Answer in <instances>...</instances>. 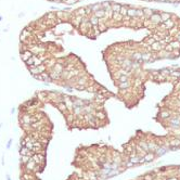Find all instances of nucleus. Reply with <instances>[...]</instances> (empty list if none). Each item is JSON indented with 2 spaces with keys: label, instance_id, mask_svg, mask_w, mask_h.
I'll return each instance as SVG.
<instances>
[{
  "label": "nucleus",
  "instance_id": "f257e3e1",
  "mask_svg": "<svg viewBox=\"0 0 180 180\" xmlns=\"http://www.w3.org/2000/svg\"><path fill=\"white\" fill-rule=\"evenodd\" d=\"M28 71H29V73H31L33 76L39 75V74H41V73L47 71V66H46V64H40L39 66H31V67H28Z\"/></svg>",
  "mask_w": 180,
  "mask_h": 180
},
{
  "label": "nucleus",
  "instance_id": "f03ea898",
  "mask_svg": "<svg viewBox=\"0 0 180 180\" xmlns=\"http://www.w3.org/2000/svg\"><path fill=\"white\" fill-rule=\"evenodd\" d=\"M149 20L152 24H155V25H160V24H162V18H161L160 13H153V14L150 16Z\"/></svg>",
  "mask_w": 180,
  "mask_h": 180
},
{
  "label": "nucleus",
  "instance_id": "7ed1b4c3",
  "mask_svg": "<svg viewBox=\"0 0 180 180\" xmlns=\"http://www.w3.org/2000/svg\"><path fill=\"white\" fill-rule=\"evenodd\" d=\"M34 77L36 78V79H39V80H42V81H48V83L52 81V80H51V78H50L49 73H47V72H43V73H41V74H39V75H35Z\"/></svg>",
  "mask_w": 180,
  "mask_h": 180
},
{
  "label": "nucleus",
  "instance_id": "20e7f679",
  "mask_svg": "<svg viewBox=\"0 0 180 180\" xmlns=\"http://www.w3.org/2000/svg\"><path fill=\"white\" fill-rule=\"evenodd\" d=\"M42 150V145H41V142H39L38 140L34 141L33 142V149L32 151L34 152V153H40V151Z\"/></svg>",
  "mask_w": 180,
  "mask_h": 180
},
{
  "label": "nucleus",
  "instance_id": "39448f33",
  "mask_svg": "<svg viewBox=\"0 0 180 180\" xmlns=\"http://www.w3.org/2000/svg\"><path fill=\"white\" fill-rule=\"evenodd\" d=\"M33 55H34V54H33V52L29 50V49H28V50L22 51V52H21V58H22V60H23L24 62H26L28 59H31Z\"/></svg>",
  "mask_w": 180,
  "mask_h": 180
},
{
  "label": "nucleus",
  "instance_id": "423d86ee",
  "mask_svg": "<svg viewBox=\"0 0 180 180\" xmlns=\"http://www.w3.org/2000/svg\"><path fill=\"white\" fill-rule=\"evenodd\" d=\"M163 48H164V47L161 45L160 41H155V42H153L151 45V50L154 51V52H160L161 50H163Z\"/></svg>",
  "mask_w": 180,
  "mask_h": 180
},
{
  "label": "nucleus",
  "instance_id": "0eeeda50",
  "mask_svg": "<svg viewBox=\"0 0 180 180\" xmlns=\"http://www.w3.org/2000/svg\"><path fill=\"white\" fill-rule=\"evenodd\" d=\"M89 22H90V24L92 25V27H95V26L99 25V23L101 22V20H100V18H98L94 14H92V15L89 16Z\"/></svg>",
  "mask_w": 180,
  "mask_h": 180
},
{
  "label": "nucleus",
  "instance_id": "6e6552de",
  "mask_svg": "<svg viewBox=\"0 0 180 180\" xmlns=\"http://www.w3.org/2000/svg\"><path fill=\"white\" fill-rule=\"evenodd\" d=\"M164 26H165V28H166V31H169V29H171V28H174V27L176 26V23H175V21H173L171 18H169V20H167L166 22H164Z\"/></svg>",
  "mask_w": 180,
  "mask_h": 180
},
{
  "label": "nucleus",
  "instance_id": "1a4fd4ad",
  "mask_svg": "<svg viewBox=\"0 0 180 180\" xmlns=\"http://www.w3.org/2000/svg\"><path fill=\"white\" fill-rule=\"evenodd\" d=\"M20 154H21V155H27V156H31V157H32V155L34 154V152H33L32 150L27 149L26 146H21V149H20Z\"/></svg>",
  "mask_w": 180,
  "mask_h": 180
},
{
  "label": "nucleus",
  "instance_id": "9d476101",
  "mask_svg": "<svg viewBox=\"0 0 180 180\" xmlns=\"http://www.w3.org/2000/svg\"><path fill=\"white\" fill-rule=\"evenodd\" d=\"M170 145V148L171 149H177V148H179L180 146V139L179 138H175V139H173V140H170L169 141V143H168Z\"/></svg>",
  "mask_w": 180,
  "mask_h": 180
},
{
  "label": "nucleus",
  "instance_id": "9b49d317",
  "mask_svg": "<svg viewBox=\"0 0 180 180\" xmlns=\"http://www.w3.org/2000/svg\"><path fill=\"white\" fill-rule=\"evenodd\" d=\"M49 75H50L51 80H59V79H61V73L56 72V71H54V70H52V72H51V73H49Z\"/></svg>",
  "mask_w": 180,
  "mask_h": 180
},
{
  "label": "nucleus",
  "instance_id": "f8f14e48",
  "mask_svg": "<svg viewBox=\"0 0 180 180\" xmlns=\"http://www.w3.org/2000/svg\"><path fill=\"white\" fill-rule=\"evenodd\" d=\"M127 16H129L130 18H137V9H136V8H128Z\"/></svg>",
  "mask_w": 180,
  "mask_h": 180
},
{
  "label": "nucleus",
  "instance_id": "ddd939ff",
  "mask_svg": "<svg viewBox=\"0 0 180 180\" xmlns=\"http://www.w3.org/2000/svg\"><path fill=\"white\" fill-rule=\"evenodd\" d=\"M122 8V4L119 3H114V2H111V9L113 11V13H119Z\"/></svg>",
  "mask_w": 180,
  "mask_h": 180
},
{
  "label": "nucleus",
  "instance_id": "4468645a",
  "mask_svg": "<svg viewBox=\"0 0 180 180\" xmlns=\"http://www.w3.org/2000/svg\"><path fill=\"white\" fill-rule=\"evenodd\" d=\"M74 15H80V16H83V18H85V16H88V15H87V13H86L85 8H79V9L75 10L74 11Z\"/></svg>",
  "mask_w": 180,
  "mask_h": 180
},
{
  "label": "nucleus",
  "instance_id": "2eb2a0df",
  "mask_svg": "<svg viewBox=\"0 0 180 180\" xmlns=\"http://www.w3.org/2000/svg\"><path fill=\"white\" fill-rule=\"evenodd\" d=\"M36 165H37L36 163H35L34 161L31 159V161H29V162L25 165V168H26L27 170H35V168H36Z\"/></svg>",
  "mask_w": 180,
  "mask_h": 180
},
{
  "label": "nucleus",
  "instance_id": "dca6fc26",
  "mask_svg": "<svg viewBox=\"0 0 180 180\" xmlns=\"http://www.w3.org/2000/svg\"><path fill=\"white\" fill-rule=\"evenodd\" d=\"M160 15H161V18H162V23H164V22H166L171 18V14L168 12H160Z\"/></svg>",
  "mask_w": 180,
  "mask_h": 180
},
{
  "label": "nucleus",
  "instance_id": "f3484780",
  "mask_svg": "<svg viewBox=\"0 0 180 180\" xmlns=\"http://www.w3.org/2000/svg\"><path fill=\"white\" fill-rule=\"evenodd\" d=\"M93 14L97 16L98 18H100V20H102V18H105V11L103 10V9H100V10H98V11H95V12L93 13Z\"/></svg>",
  "mask_w": 180,
  "mask_h": 180
},
{
  "label": "nucleus",
  "instance_id": "a211bd4d",
  "mask_svg": "<svg viewBox=\"0 0 180 180\" xmlns=\"http://www.w3.org/2000/svg\"><path fill=\"white\" fill-rule=\"evenodd\" d=\"M143 13H144L143 18H148V20H149L150 16H151L154 13V11L152 10V9H149V8H144V9H143Z\"/></svg>",
  "mask_w": 180,
  "mask_h": 180
},
{
  "label": "nucleus",
  "instance_id": "6ab92c4d",
  "mask_svg": "<svg viewBox=\"0 0 180 180\" xmlns=\"http://www.w3.org/2000/svg\"><path fill=\"white\" fill-rule=\"evenodd\" d=\"M56 106H58V108L62 112V113H65V112L67 111V108H66V105H65V103L63 102V101H62V102H58V103H56Z\"/></svg>",
  "mask_w": 180,
  "mask_h": 180
},
{
  "label": "nucleus",
  "instance_id": "aec40b11",
  "mask_svg": "<svg viewBox=\"0 0 180 180\" xmlns=\"http://www.w3.org/2000/svg\"><path fill=\"white\" fill-rule=\"evenodd\" d=\"M123 18H124V16L121 13H113V15H112V20L116 21V22H122Z\"/></svg>",
  "mask_w": 180,
  "mask_h": 180
},
{
  "label": "nucleus",
  "instance_id": "412c9836",
  "mask_svg": "<svg viewBox=\"0 0 180 180\" xmlns=\"http://www.w3.org/2000/svg\"><path fill=\"white\" fill-rule=\"evenodd\" d=\"M151 58H152L151 53H141V61L149 62V61H151Z\"/></svg>",
  "mask_w": 180,
  "mask_h": 180
},
{
  "label": "nucleus",
  "instance_id": "4be33fe9",
  "mask_svg": "<svg viewBox=\"0 0 180 180\" xmlns=\"http://www.w3.org/2000/svg\"><path fill=\"white\" fill-rule=\"evenodd\" d=\"M154 157H155V153H154V152H152V153L148 152L146 155L144 156V161H145V162H151V161H153Z\"/></svg>",
  "mask_w": 180,
  "mask_h": 180
},
{
  "label": "nucleus",
  "instance_id": "5701e85b",
  "mask_svg": "<svg viewBox=\"0 0 180 180\" xmlns=\"http://www.w3.org/2000/svg\"><path fill=\"white\" fill-rule=\"evenodd\" d=\"M37 97L39 100H47L48 99V92H45V91H40L37 93Z\"/></svg>",
  "mask_w": 180,
  "mask_h": 180
},
{
  "label": "nucleus",
  "instance_id": "b1692460",
  "mask_svg": "<svg viewBox=\"0 0 180 180\" xmlns=\"http://www.w3.org/2000/svg\"><path fill=\"white\" fill-rule=\"evenodd\" d=\"M45 18H47V20L54 21V20H56V13H55V12H49L48 14L45 15Z\"/></svg>",
  "mask_w": 180,
  "mask_h": 180
},
{
  "label": "nucleus",
  "instance_id": "393cba45",
  "mask_svg": "<svg viewBox=\"0 0 180 180\" xmlns=\"http://www.w3.org/2000/svg\"><path fill=\"white\" fill-rule=\"evenodd\" d=\"M129 86H130L129 80H128V81H125V83H119V84H118V88L121 89V90H124V89L129 88Z\"/></svg>",
  "mask_w": 180,
  "mask_h": 180
},
{
  "label": "nucleus",
  "instance_id": "a878e982",
  "mask_svg": "<svg viewBox=\"0 0 180 180\" xmlns=\"http://www.w3.org/2000/svg\"><path fill=\"white\" fill-rule=\"evenodd\" d=\"M169 45L173 47V49H177V50H180V42L177 41L176 39H174L173 41L169 42Z\"/></svg>",
  "mask_w": 180,
  "mask_h": 180
},
{
  "label": "nucleus",
  "instance_id": "bb28decb",
  "mask_svg": "<svg viewBox=\"0 0 180 180\" xmlns=\"http://www.w3.org/2000/svg\"><path fill=\"white\" fill-rule=\"evenodd\" d=\"M95 117H97L99 121H103V119H105V114L103 113V112H101V111H98V112H95Z\"/></svg>",
  "mask_w": 180,
  "mask_h": 180
},
{
  "label": "nucleus",
  "instance_id": "cd10ccee",
  "mask_svg": "<svg viewBox=\"0 0 180 180\" xmlns=\"http://www.w3.org/2000/svg\"><path fill=\"white\" fill-rule=\"evenodd\" d=\"M31 159H32V157L31 156H27V155H21V163H22V164H24V165H26L27 163L31 161Z\"/></svg>",
  "mask_w": 180,
  "mask_h": 180
},
{
  "label": "nucleus",
  "instance_id": "c85d7f7f",
  "mask_svg": "<svg viewBox=\"0 0 180 180\" xmlns=\"http://www.w3.org/2000/svg\"><path fill=\"white\" fill-rule=\"evenodd\" d=\"M128 8H129V7H127V5H123V4H122V8H121V11H119V13H121L123 16H126V15H127Z\"/></svg>",
  "mask_w": 180,
  "mask_h": 180
},
{
  "label": "nucleus",
  "instance_id": "c756f323",
  "mask_svg": "<svg viewBox=\"0 0 180 180\" xmlns=\"http://www.w3.org/2000/svg\"><path fill=\"white\" fill-rule=\"evenodd\" d=\"M102 9V5H101V3H94L91 5V10H92V13H94L95 11Z\"/></svg>",
  "mask_w": 180,
  "mask_h": 180
},
{
  "label": "nucleus",
  "instance_id": "7c9ffc66",
  "mask_svg": "<svg viewBox=\"0 0 180 180\" xmlns=\"http://www.w3.org/2000/svg\"><path fill=\"white\" fill-rule=\"evenodd\" d=\"M73 87H74L75 89H77L78 91H84V90H85L87 87L86 86H84V85H79V84H74V85H73Z\"/></svg>",
  "mask_w": 180,
  "mask_h": 180
},
{
  "label": "nucleus",
  "instance_id": "2f4dec72",
  "mask_svg": "<svg viewBox=\"0 0 180 180\" xmlns=\"http://www.w3.org/2000/svg\"><path fill=\"white\" fill-rule=\"evenodd\" d=\"M160 116H161V118H163V119L169 118V117H170V113L168 111H165V112H162V113L160 114Z\"/></svg>",
  "mask_w": 180,
  "mask_h": 180
},
{
  "label": "nucleus",
  "instance_id": "473e14b6",
  "mask_svg": "<svg viewBox=\"0 0 180 180\" xmlns=\"http://www.w3.org/2000/svg\"><path fill=\"white\" fill-rule=\"evenodd\" d=\"M164 50L166 51V52H168V53H171L174 51V49H173V47H171V46L169 45V43H168V45H166V46H164Z\"/></svg>",
  "mask_w": 180,
  "mask_h": 180
},
{
  "label": "nucleus",
  "instance_id": "72a5a7b5",
  "mask_svg": "<svg viewBox=\"0 0 180 180\" xmlns=\"http://www.w3.org/2000/svg\"><path fill=\"white\" fill-rule=\"evenodd\" d=\"M132 59L135 60V61H141V53H138V52L133 53L132 54Z\"/></svg>",
  "mask_w": 180,
  "mask_h": 180
},
{
  "label": "nucleus",
  "instance_id": "f704fd0d",
  "mask_svg": "<svg viewBox=\"0 0 180 180\" xmlns=\"http://www.w3.org/2000/svg\"><path fill=\"white\" fill-rule=\"evenodd\" d=\"M63 2H65L67 5H73V4L77 3L78 0H63Z\"/></svg>",
  "mask_w": 180,
  "mask_h": 180
},
{
  "label": "nucleus",
  "instance_id": "c9c22d12",
  "mask_svg": "<svg viewBox=\"0 0 180 180\" xmlns=\"http://www.w3.org/2000/svg\"><path fill=\"white\" fill-rule=\"evenodd\" d=\"M98 27H99L100 32H103V31H105V29H106V25H105L104 23H103L102 21H101L100 23H99V25H98Z\"/></svg>",
  "mask_w": 180,
  "mask_h": 180
},
{
  "label": "nucleus",
  "instance_id": "e433bc0d",
  "mask_svg": "<svg viewBox=\"0 0 180 180\" xmlns=\"http://www.w3.org/2000/svg\"><path fill=\"white\" fill-rule=\"evenodd\" d=\"M144 13H143V9H137V18H143Z\"/></svg>",
  "mask_w": 180,
  "mask_h": 180
},
{
  "label": "nucleus",
  "instance_id": "4c0bfd02",
  "mask_svg": "<svg viewBox=\"0 0 180 180\" xmlns=\"http://www.w3.org/2000/svg\"><path fill=\"white\" fill-rule=\"evenodd\" d=\"M22 180H32V175H29V174H23Z\"/></svg>",
  "mask_w": 180,
  "mask_h": 180
},
{
  "label": "nucleus",
  "instance_id": "58836bf2",
  "mask_svg": "<svg viewBox=\"0 0 180 180\" xmlns=\"http://www.w3.org/2000/svg\"><path fill=\"white\" fill-rule=\"evenodd\" d=\"M118 81H119V83H125V81H128V77H127V76H119Z\"/></svg>",
  "mask_w": 180,
  "mask_h": 180
},
{
  "label": "nucleus",
  "instance_id": "ea45409f",
  "mask_svg": "<svg viewBox=\"0 0 180 180\" xmlns=\"http://www.w3.org/2000/svg\"><path fill=\"white\" fill-rule=\"evenodd\" d=\"M85 10H86V13H87V15H89V14H91V13H92L91 5H87V7H85Z\"/></svg>",
  "mask_w": 180,
  "mask_h": 180
},
{
  "label": "nucleus",
  "instance_id": "a19ab883",
  "mask_svg": "<svg viewBox=\"0 0 180 180\" xmlns=\"http://www.w3.org/2000/svg\"><path fill=\"white\" fill-rule=\"evenodd\" d=\"M143 179H144V180H153V176L150 175V174H148V175L144 176V178H143Z\"/></svg>",
  "mask_w": 180,
  "mask_h": 180
},
{
  "label": "nucleus",
  "instance_id": "79ce46f5",
  "mask_svg": "<svg viewBox=\"0 0 180 180\" xmlns=\"http://www.w3.org/2000/svg\"><path fill=\"white\" fill-rule=\"evenodd\" d=\"M153 42H155L154 37H149V39H148V43H149V45H152Z\"/></svg>",
  "mask_w": 180,
  "mask_h": 180
},
{
  "label": "nucleus",
  "instance_id": "37998d69",
  "mask_svg": "<svg viewBox=\"0 0 180 180\" xmlns=\"http://www.w3.org/2000/svg\"><path fill=\"white\" fill-rule=\"evenodd\" d=\"M175 38H176L177 41L180 42V31H178V33H177V34L175 35Z\"/></svg>",
  "mask_w": 180,
  "mask_h": 180
},
{
  "label": "nucleus",
  "instance_id": "c03bdc74",
  "mask_svg": "<svg viewBox=\"0 0 180 180\" xmlns=\"http://www.w3.org/2000/svg\"><path fill=\"white\" fill-rule=\"evenodd\" d=\"M51 1H52V0H51Z\"/></svg>",
  "mask_w": 180,
  "mask_h": 180
},
{
  "label": "nucleus",
  "instance_id": "a18cd8bd",
  "mask_svg": "<svg viewBox=\"0 0 180 180\" xmlns=\"http://www.w3.org/2000/svg\"><path fill=\"white\" fill-rule=\"evenodd\" d=\"M179 139H180V138H179Z\"/></svg>",
  "mask_w": 180,
  "mask_h": 180
}]
</instances>
